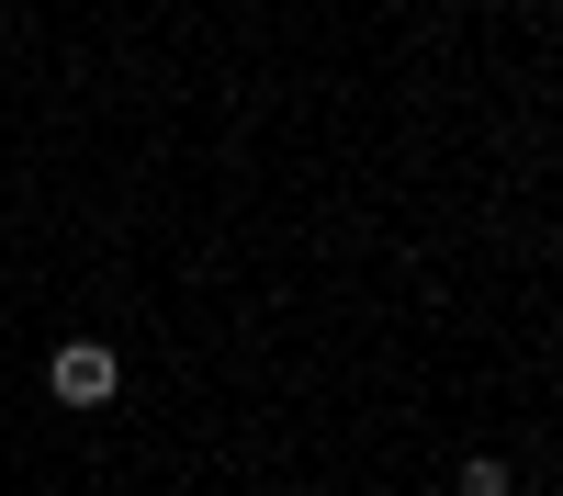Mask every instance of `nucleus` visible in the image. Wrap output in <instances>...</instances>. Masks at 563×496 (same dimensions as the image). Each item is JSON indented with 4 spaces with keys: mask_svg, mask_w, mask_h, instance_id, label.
I'll use <instances>...</instances> for the list:
<instances>
[{
    "mask_svg": "<svg viewBox=\"0 0 563 496\" xmlns=\"http://www.w3.org/2000/svg\"><path fill=\"white\" fill-rule=\"evenodd\" d=\"M45 395L90 418V406H113V395H124V361H113L102 339H57V350H45Z\"/></svg>",
    "mask_w": 563,
    "mask_h": 496,
    "instance_id": "nucleus-1",
    "label": "nucleus"
},
{
    "mask_svg": "<svg viewBox=\"0 0 563 496\" xmlns=\"http://www.w3.org/2000/svg\"><path fill=\"white\" fill-rule=\"evenodd\" d=\"M451 496H519V463H507V451H462V463H451Z\"/></svg>",
    "mask_w": 563,
    "mask_h": 496,
    "instance_id": "nucleus-2",
    "label": "nucleus"
}]
</instances>
